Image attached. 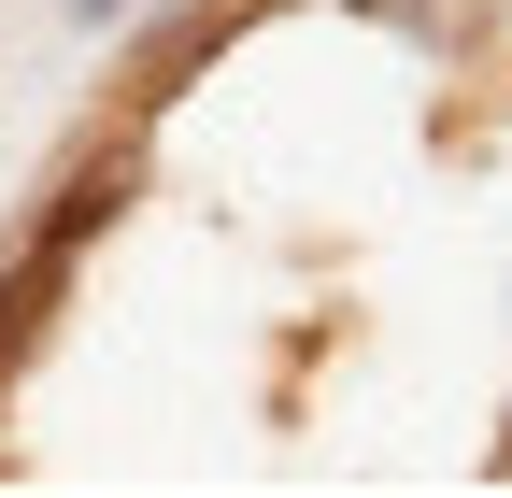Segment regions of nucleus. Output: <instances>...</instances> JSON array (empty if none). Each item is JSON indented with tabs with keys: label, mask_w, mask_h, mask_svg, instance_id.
Instances as JSON below:
<instances>
[{
	"label": "nucleus",
	"mask_w": 512,
	"mask_h": 498,
	"mask_svg": "<svg viewBox=\"0 0 512 498\" xmlns=\"http://www.w3.org/2000/svg\"><path fill=\"white\" fill-rule=\"evenodd\" d=\"M143 200V129H114V143H86L72 157V185L43 200V242H15V271H0V385H15V356L43 342V314H57V285H72L86 257H100V228Z\"/></svg>",
	"instance_id": "f257e3e1"
},
{
	"label": "nucleus",
	"mask_w": 512,
	"mask_h": 498,
	"mask_svg": "<svg viewBox=\"0 0 512 498\" xmlns=\"http://www.w3.org/2000/svg\"><path fill=\"white\" fill-rule=\"evenodd\" d=\"M342 15L399 29V43H427V57H484V43H498V0H342Z\"/></svg>",
	"instance_id": "f03ea898"
}]
</instances>
